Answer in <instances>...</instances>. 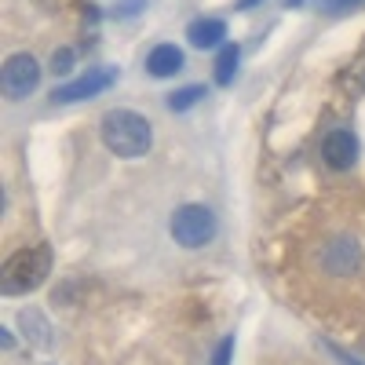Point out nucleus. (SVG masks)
Here are the masks:
<instances>
[{"label":"nucleus","instance_id":"1","mask_svg":"<svg viewBox=\"0 0 365 365\" xmlns=\"http://www.w3.org/2000/svg\"><path fill=\"white\" fill-rule=\"evenodd\" d=\"M103 143L110 154L117 158H143L150 143H154V128H150V120L135 110H110L103 117V128H99Z\"/></svg>","mask_w":365,"mask_h":365},{"label":"nucleus","instance_id":"2","mask_svg":"<svg viewBox=\"0 0 365 365\" xmlns=\"http://www.w3.org/2000/svg\"><path fill=\"white\" fill-rule=\"evenodd\" d=\"M48 270H51V252L44 245L22 249V252H15L4 267H0V292L4 296H29L34 289L44 285Z\"/></svg>","mask_w":365,"mask_h":365},{"label":"nucleus","instance_id":"3","mask_svg":"<svg viewBox=\"0 0 365 365\" xmlns=\"http://www.w3.org/2000/svg\"><path fill=\"white\" fill-rule=\"evenodd\" d=\"M172 237L182 249H201L216 237V212L208 205H182L172 216Z\"/></svg>","mask_w":365,"mask_h":365},{"label":"nucleus","instance_id":"4","mask_svg":"<svg viewBox=\"0 0 365 365\" xmlns=\"http://www.w3.org/2000/svg\"><path fill=\"white\" fill-rule=\"evenodd\" d=\"M37 84H41V66H37V58L26 55V51L11 55L8 63H4V70H0V88H4V96L11 103L26 99Z\"/></svg>","mask_w":365,"mask_h":365},{"label":"nucleus","instance_id":"5","mask_svg":"<svg viewBox=\"0 0 365 365\" xmlns=\"http://www.w3.org/2000/svg\"><path fill=\"white\" fill-rule=\"evenodd\" d=\"M110 84H117V70L113 66H96V70H88L84 77L70 81V84H58L55 88V103H81V99H91V96H99V91H106Z\"/></svg>","mask_w":365,"mask_h":365},{"label":"nucleus","instance_id":"6","mask_svg":"<svg viewBox=\"0 0 365 365\" xmlns=\"http://www.w3.org/2000/svg\"><path fill=\"white\" fill-rule=\"evenodd\" d=\"M322 154H325V161H329L332 168H351V165L358 161V139H354L351 132L336 128V132H329V135H325Z\"/></svg>","mask_w":365,"mask_h":365},{"label":"nucleus","instance_id":"7","mask_svg":"<svg viewBox=\"0 0 365 365\" xmlns=\"http://www.w3.org/2000/svg\"><path fill=\"white\" fill-rule=\"evenodd\" d=\"M223 37H227V22L223 19H197V22L187 26V41L194 48H201V51L205 48H220Z\"/></svg>","mask_w":365,"mask_h":365},{"label":"nucleus","instance_id":"8","mask_svg":"<svg viewBox=\"0 0 365 365\" xmlns=\"http://www.w3.org/2000/svg\"><path fill=\"white\" fill-rule=\"evenodd\" d=\"M182 70V51L175 44H158L146 55V73L150 77H175Z\"/></svg>","mask_w":365,"mask_h":365},{"label":"nucleus","instance_id":"9","mask_svg":"<svg viewBox=\"0 0 365 365\" xmlns=\"http://www.w3.org/2000/svg\"><path fill=\"white\" fill-rule=\"evenodd\" d=\"M358 245H354V237H336L329 245V252H325V263L336 270V274H347V270H354L358 267Z\"/></svg>","mask_w":365,"mask_h":365},{"label":"nucleus","instance_id":"10","mask_svg":"<svg viewBox=\"0 0 365 365\" xmlns=\"http://www.w3.org/2000/svg\"><path fill=\"white\" fill-rule=\"evenodd\" d=\"M19 325H22V332H26L29 344H37V347H48V344H51V325H48V318H44L37 307H26V311L19 314Z\"/></svg>","mask_w":365,"mask_h":365},{"label":"nucleus","instance_id":"11","mask_svg":"<svg viewBox=\"0 0 365 365\" xmlns=\"http://www.w3.org/2000/svg\"><path fill=\"white\" fill-rule=\"evenodd\" d=\"M205 96H208L205 84H187V88H179V91H172V96H168V110H172V113H182V110L197 106Z\"/></svg>","mask_w":365,"mask_h":365},{"label":"nucleus","instance_id":"12","mask_svg":"<svg viewBox=\"0 0 365 365\" xmlns=\"http://www.w3.org/2000/svg\"><path fill=\"white\" fill-rule=\"evenodd\" d=\"M237 58H241L237 44H223V51H220V58H216V84H230V81H234Z\"/></svg>","mask_w":365,"mask_h":365},{"label":"nucleus","instance_id":"13","mask_svg":"<svg viewBox=\"0 0 365 365\" xmlns=\"http://www.w3.org/2000/svg\"><path fill=\"white\" fill-rule=\"evenodd\" d=\"M230 358H234V336H223L216 354H212V365H230Z\"/></svg>","mask_w":365,"mask_h":365},{"label":"nucleus","instance_id":"14","mask_svg":"<svg viewBox=\"0 0 365 365\" xmlns=\"http://www.w3.org/2000/svg\"><path fill=\"white\" fill-rule=\"evenodd\" d=\"M365 4V0H318V8L322 11H332V15H336V11H351V8H361Z\"/></svg>","mask_w":365,"mask_h":365},{"label":"nucleus","instance_id":"15","mask_svg":"<svg viewBox=\"0 0 365 365\" xmlns=\"http://www.w3.org/2000/svg\"><path fill=\"white\" fill-rule=\"evenodd\" d=\"M70 66H73V51H70V48H63V51L51 55V70H55V73H70Z\"/></svg>","mask_w":365,"mask_h":365},{"label":"nucleus","instance_id":"16","mask_svg":"<svg viewBox=\"0 0 365 365\" xmlns=\"http://www.w3.org/2000/svg\"><path fill=\"white\" fill-rule=\"evenodd\" d=\"M325 351H329L332 358H336L340 365H365V361H358L354 354H347V351H344V347H336V344H325Z\"/></svg>","mask_w":365,"mask_h":365},{"label":"nucleus","instance_id":"17","mask_svg":"<svg viewBox=\"0 0 365 365\" xmlns=\"http://www.w3.org/2000/svg\"><path fill=\"white\" fill-rule=\"evenodd\" d=\"M256 4H263V0H237V11H249V8H256Z\"/></svg>","mask_w":365,"mask_h":365},{"label":"nucleus","instance_id":"18","mask_svg":"<svg viewBox=\"0 0 365 365\" xmlns=\"http://www.w3.org/2000/svg\"><path fill=\"white\" fill-rule=\"evenodd\" d=\"M285 4H289V8H299V4H303V0H285Z\"/></svg>","mask_w":365,"mask_h":365}]
</instances>
